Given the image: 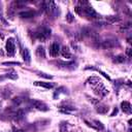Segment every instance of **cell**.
I'll return each mask as SVG.
<instances>
[{
    "label": "cell",
    "mask_w": 132,
    "mask_h": 132,
    "mask_svg": "<svg viewBox=\"0 0 132 132\" xmlns=\"http://www.w3.org/2000/svg\"><path fill=\"white\" fill-rule=\"evenodd\" d=\"M35 36L37 39H39L40 41H44L46 40L50 36H51V29L46 28V27H43V28H40L36 33H35Z\"/></svg>",
    "instance_id": "cell-1"
},
{
    "label": "cell",
    "mask_w": 132,
    "mask_h": 132,
    "mask_svg": "<svg viewBox=\"0 0 132 132\" xmlns=\"http://www.w3.org/2000/svg\"><path fill=\"white\" fill-rule=\"evenodd\" d=\"M82 8H83V14H85L87 17H89V18H91V19H98V18H99L98 14L96 13V11H95L92 6L87 5V6L82 7Z\"/></svg>",
    "instance_id": "cell-2"
},
{
    "label": "cell",
    "mask_w": 132,
    "mask_h": 132,
    "mask_svg": "<svg viewBox=\"0 0 132 132\" xmlns=\"http://www.w3.org/2000/svg\"><path fill=\"white\" fill-rule=\"evenodd\" d=\"M5 49H6V52L10 56H14L15 53H16V44H15V39L10 37L7 40H6V44H5Z\"/></svg>",
    "instance_id": "cell-3"
},
{
    "label": "cell",
    "mask_w": 132,
    "mask_h": 132,
    "mask_svg": "<svg viewBox=\"0 0 132 132\" xmlns=\"http://www.w3.org/2000/svg\"><path fill=\"white\" fill-rule=\"evenodd\" d=\"M45 10H46L48 14H49L50 16H53L54 18H55V17H57V16H58V14H59L58 7H57L56 3H55V2H53V1H51V2H49V3L46 4Z\"/></svg>",
    "instance_id": "cell-4"
},
{
    "label": "cell",
    "mask_w": 132,
    "mask_h": 132,
    "mask_svg": "<svg viewBox=\"0 0 132 132\" xmlns=\"http://www.w3.org/2000/svg\"><path fill=\"white\" fill-rule=\"evenodd\" d=\"M31 104L34 108L40 110V111H48L49 110V107L45 103L41 102V101H38V100H31Z\"/></svg>",
    "instance_id": "cell-5"
},
{
    "label": "cell",
    "mask_w": 132,
    "mask_h": 132,
    "mask_svg": "<svg viewBox=\"0 0 132 132\" xmlns=\"http://www.w3.org/2000/svg\"><path fill=\"white\" fill-rule=\"evenodd\" d=\"M94 92H95V94L99 95L100 97H105V96L108 94V90H107L102 84L97 85V87L94 89Z\"/></svg>",
    "instance_id": "cell-6"
},
{
    "label": "cell",
    "mask_w": 132,
    "mask_h": 132,
    "mask_svg": "<svg viewBox=\"0 0 132 132\" xmlns=\"http://www.w3.org/2000/svg\"><path fill=\"white\" fill-rule=\"evenodd\" d=\"M118 44L119 43H118L117 39H106V40L102 41V46L104 49H112Z\"/></svg>",
    "instance_id": "cell-7"
},
{
    "label": "cell",
    "mask_w": 132,
    "mask_h": 132,
    "mask_svg": "<svg viewBox=\"0 0 132 132\" xmlns=\"http://www.w3.org/2000/svg\"><path fill=\"white\" fill-rule=\"evenodd\" d=\"M59 54H60V46L57 42H54L50 46V55L53 57H57Z\"/></svg>",
    "instance_id": "cell-8"
},
{
    "label": "cell",
    "mask_w": 132,
    "mask_h": 132,
    "mask_svg": "<svg viewBox=\"0 0 132 132\" xmlns=\"http://www.w3.org/2000/svg\"><path fill=\"white\" fill-rule=\"evenodd\" d=\"M121 108H122V110L124 111V112H126V114H131V111H132V107H131V104H130V102L129 101H123L122 103H121Z\"/></svg>",
    "instance_id": "cell-9"
},
{
    "label": "cell",
    "mask_w": 132,
    "mask_h": 132,
    "mask_svg": "<svg viewBox=\"0 0 132 132\" xmlns=\"http://www.w3.org/2000/svg\"><path fill=\"white\" fill-rule=\"evenodd\" d=\"M19 16L23 19H31L35 16V12L33 11H24V12H21L19 14Z\"/></svg>",
    "instance_id": "cell-10"
},
{
    "label": "cell",
    "mask_w": 132,
    "mask_h": 132,
    "mask_svg": "<svg viewBox=\"0 0 132 132\" xmlns=\"http://www.w3.org/2000/svg\"><path fill=\"white\" fill-rule=\"evenodd\" d=\"M60 53H61V55H62L64 58L69 59V58H71V57H72V55H71V53H70L69 48H68V46H66V45L62 46V49L60 50Z\"/></svg>",
    "instance_id": "cell-11"
},
{
    "label": "cell",
    "mask_w": 132,
    "mask_h": 132,
    "mask_svg": "<svg viewBox=\"0 0 132 132\" xmlns=\"http://www.w3.org/2000/svg\"><path fill=\"white\" fill-rule=\"evenodd\" d=\"M108 106L107 105H105V104H100L99 103V105H97L96 106V111L97 112H99V114H101V115H105V114H107V111H108Z\"/></svg>",
    "instance_id": "cell-12"
},
{
    "label": "cell",
    "mask_w": 132,
    "mask_h": 132,
    "mask_svg": "<svg viewBox=\"0 0 132 132\" xmlns=\"http://www.w3.org/2000/svg\"><path fill=\"white\" fill-rule=\"evenodd\" d=\"M87 83L89 85H92V86H97L99 84H101V81L98 77H90L88 80H87Z\"/></svg>",
    "instance_id": "cell-13"
},
{
    "label": "cell",
    "mask_w": 132,
    "mask_h": 132,
    "mask_svg": "<svg viewBox=\"0 0 132 132\" xmlns=\"http://www.w3.org/2000/svg\"><path fill=\"white\" fill-rule=\"evenodd\" d=\"M34 85L45 88V89H52L54 87V85L52 83H46V82H34Z\"/></svg>",
    "instance_id": "cell-14"
},
{
    "label": "cell",
    "mask_w": 132,
    "mask_h": 132,
    "mask_svg": "<svg viewBox=\"0 0 132 132\" xmlns=\"http://www.w3.org/2000/svg\"><path fill=\"white\" fill-rule=\"evenodd\" d=\"M36 55L39 57V58H45V51H44V49H43V46H41V45H39V46H37V49H36Z\"/></svg>",
    "instance_id": "cell-15"
},
{
    "label": "cell",
    "mask_w": 132,
    "mask_h": 132,
    "mask_svg": "<svg viewBox=\"0 0 132 132\" xmlns=\"http://www.w3.org/2000/svg\"><path fill=\"white\" fill-rule=\"evenodd\" d=\"M5 78L11 79V80H18V73L16 72V70L12 69V70H10V71L5 74Z\"/></svg>",
    "instance_id": "cell-16"
},
{
    "label": "cell",
    "mask_w": 132,
    "mask_h": 132,
    "mask_svg": "<svg viewBox=\"0 0 132 132\" xmlns=\"http://www.w3.org/2000/svg\"><path fill=\"white\" fill-rule=\"evenodd\" d=\"M22 54H23V59H24V61H25V62H30L31 56H30L29 50H28V49H24Z\"/></svg>",
    "instance_id": "cell-17"
},
{
    "label": "cell",
    "mask_w": 132,
    "mask_h": 132,
    "mask_svg": "<svg viewBox=\"0 0 132 132\" xmlns=\"http://www.w3.org/2000/svg\"><path fill=\"white\" fill-rule=\"evenodd\" d=\"M119 21H120V18L118 16H109V17L106 18V22L108 24H114V23L119 22Z\"/></svg>",
    "instance_id": "cell-18"
},
{
    "label": "cell",
    "mask_w": 132,
    "mask_h": 132,
    "mask_svg": "<svg viewBox=\"0 0 132 132\" xmlns=\"http://www.w3.org/2000/svg\"><path fill=\"white\" fill-rule=\"evenodd\" d=\"M86 69H94V70L98 71L99 73H101V74H102V76H103V77H104V78H105L107 81H110V78H109V77H108V76H107V74H106L104 71H102L101 69H98V68H95V67H86Z\"/></svg>",
    "instance_id": "cell-19"
},
{
    "label": "cell",
    "mask_w": 132,
    "mask_h": 132,
    "mask_svg": "<svg viewBox=\"0 0 132 132\" xmlns=\"http://www.w3.org/2000/svg\"><path fill=\"white\" fill-rule=\"evenodd\" d=\"M114 62H115V63H124V62H125V56H124V55L116 56V57L114 58Z\"/></svg>",
    "instance_id": "cell-20"
},
{
    "label": "cell",
    "mask_w": 132,
    "mask_h": 132,
    "mask_svg": "<svg viewBox=\"0 0 132 132\" xmlns=\"http://www.w3.org/2000/svg\"><path fill=\"white\" fill-rule=\"evenodd\" d=\"M61 93H66V89L64 88V87H60V88H58L57 90H56V92L54 93V98H57Z\"/></svg>",
    "instance_id": "cell-21"
},
{
    "label": "cell",
    "mask_w": 132,
    "mask_h": 132,
    "mask_svg": "<svg viewBox=\"0 0 132 132\" xmlns=\"http://www.w3.org/2000/svg\"><path fill=\"white\" fill-rule=\"evenodd\" d=\"M58 64L59 65H61V66H70V65H73L74 64V61H68V62H64V61H59L58 62Z\"/></svg>",
    "instance_id": "cell-22"
},
{
    "label": "cell",
    "mask_w": 132,
    "mask_h": 132,
    "mask_svg": "<svg viewBox=\"0 0 132 132\" xmlns=\"http://www.w3.org/2000/svg\"><path fill=\"white\" fill-rule=\"evenodd\" d=\"M93 122H94V124L96 125V127H97V129H98V130H103V129H104V126H103V124H102L100 121H98V120H94Z\"/></svg>",
    "instance_id": "cell-23"
},
{
    "label": "cell",
    "mask_w": 132,
    "mask_h": 132,
    "mask_svg": "<svg viewBox=\"0 0 132 132\" xmlns=\"http://www.w3.org/2000/svg\"><path fill=\"white\" fill-rule=\"evenodd\" d=\"M23 101H24V99H23L22 97H16V98L13 99V102H14L15 104H17V105H20Z\"/></svg>",
    "instance_id": "cell-24"
},
{
    "label": "cell",
    "mask_w": 132,
    "mask_h": 132,
    "mask_svg": "<svg viewBox=\"0 0 132 132\" xmlns=\"http://www.w3.org/2000/svg\"><path fill=\"white\" fill-rule=\"evenodd\" d=\"M73 20H74L73 15H72L71 13H68V14H67V17H66V21H67L68 23H72Z\"/></svg>",
    "instance_id": "cell-25"
},
{
    "label": "cell",
    "mask_w": 132,
    "mask_h": 132,
    "mask_svg": "<svg viewBox=\"0 0 132 132\" xmlns=\"http://www.w3.org/2000/svg\"><path fill=\"white\" fill-rule=\"evenodd\" d=\"M66 129H67V123L62 122L61 125H60V131H61V132H65Z\"/></svg>",
    "instance_id": "cell-26"
},
{
    "label": "cell",
    "mask_w": 132,
    "mask_h": 132,
    "mask_svg": "<svg viewBox=\"0 0 132 132\" xmlns=\"http://www.w3.org/2000/svg\"><path fill=\"white\" fill-rule=\"evenodd\" d=\"M123 83H124L123 80H117V81L115 82V86H116L117 88H119V87H121V86L123 85Z\"/></svg>",
    "instance_id": "cell-27"
},
{
    "label": "cell",
    "mask_w": 132,
    "mask_h": 132,
    "mask_svg": "<svg viewBox=\"0 0 132 132\" xmlns=\"http://www.w3.org/2000/svg\"><path fill=\"white\" fill-rule=\"evenodd\" d=\"M74 11H76V13L77 14H79V15H83V8L82 7H80V6H77V7H74Z\"/></svg>",
    "instance_id": "cell-28"
},
{
    "label": "cell",
    "mask_w": 132,
    "mask_h": 132,
    "mask_svg": "<svg viewBox=\"0 0 132 132\" xmlns=\"http://www.w3.org/2000/svg\"><path fill=\"white\" fill-rule=\"evenodd\" d=\"M3 65H21L20 62H3Z\"/></svg>",
    "instance_id": "cell-29"
},
{
    "label": "cell",
    "mask_w": 132,
    "mask_h": 132,
    "mask_svg": "<svg viewBox=\"0 0 132 132\" xmlns=\"http://www.w3.org/2000/svg\"><path fill=\"white\" fill-rule=\"evenodd\" d=\"M38 76L43 77V78H45V79H50V80H52V79H53V77H52V76H48L46 73H43V72H39V74H38Z\"/></svg>",
    "instance_id": "cell-30"
},
{
    "label": "cell",
    "mask_w": 132,
    "mask_h": 132,
    "mask_svg": "<svg viewBox=\"0 0 132 132\" xmlns=\"http://www.w3.org/2000/svg\"><path fill=\"white\" fill-rule=\"evenodd\" d=\"M90 101H91L92 103H94V104H98V103H99V99H95V98H91Z\"/></svg>",
    "instance_id": "cell-31"
},
{
    "label": "cell",
    "mask_w": 132,
    "mask_h": 132,
    "mask_svg": "<svg viewBox=\"0 0 132 132\" xmlns=\"http://www.w3.org/2000/svg\"><path fill=\"white\" fill-rule=\"evenodd\" d=\"M117 114H118V108L116 107V108H114V111L110 114V117H114V116H115V115H117Z\"/></svg>",
    "instance_id": "cell-32"
},
{
    "label": "cell",
    "mask_w": 132,
    "mask_h": 132,
    "mask_svg": "<svg viewBox=\"0 0 132 132\" xmlns=\"http://www.w3.org/2000/svg\"><path fill=\"white\" fill-rule=\"evenodd\" d=\"M126 53H127L128 57L130 58V57H131V49H129V48H128V49H127V51H126Z\"/></svg>",
    "instance_id": "cell-33"
},
{
    "label": "cell",
    "mask_w": 132,
    "mask_h": 132,
    "mask_svg": "<svg viewBox=\"0 0 132 132\" xmlns=\"http://www.w3.org/2000/svg\"><path fill=\"white\" fill-rule=\"evenodd\" d=\"M19 132H24V131H22V130H20V131H19Z\"/></svg>",
    "instance_id": "cell-34"
}]
</instances>
